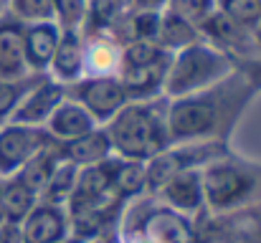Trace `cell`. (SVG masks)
<instances>
[{
	"instance_id": "obj_1",
	"label": "cell",
	"mask_w": 261,
	"mask_h": 243,
	"mask_svg": "<svg viewBox=\"0 0 261 243\" xmlns=\"http://www.w3.org/2000/svg\"><path fill=\"white\" fill-rule=\"evenodd\" d=\"M168 101H145V104H127L109 119L107 137L112 152L122 160L147 162L163 155L170 147L168 137Z\"/></svg>"
},
{
	"instance_id": "obj_2",
	"label": "cell",
	"mask_w": 261,
	"mask_h": 243,
	"mask_svg": "<svg viewBox=\"0 0 261 243\" xmlns=\"http://www.w3.org/2000/svg\"><path fill=\"white\" fill-rule=\"evenodd\" d=\"M233 74V61L228 53L218 51L216 46L198 41L193 46H185L175 51L165 74L163 91L170 99L200 94L213 84H221Z\"/></svg>"
},
{
	"instance_id": "obj_3",
	"label": "cell",
	"mask_w": 261,
	"mask_h": 243,
	"mask_svg": "<svg viewBox=\"0 0 261 243\" xmlns=\"http://www.w3.org/2000/svg\"><path fill=\"white\" fill-rule=\"evenodd\" d=\"M221 109L218 101L213 99V94H190V96H180L168 104V137L170 145L173 142H193V140H203L208 134L216 132Z\"/></svg>"
},
{
	"instance_id": "obj_4",
	"label": "cell",
	"mask_w": 261,
	"mask_h": 243,
	"mask_svg": "<svg viewBox=\"0 0 261 243\" xmlns=\"http://www.w3.org/2000/svg\"><path fill=\"white\" fill-rule=\"evenodd\" d=\"M203 182V203H208L213 210H228L244 198L251 195L256 187V180L244 172L241 167L231 162H213L200 172Z\"/></svg>"
},
{
	"instance_id": "obj_5",
	"label": "cell",
	"mask_w": 261,
	"mask_h": 243,
	"mask_svg": "<svg viewBox=\"0 0 261 243\" xmlns=\"http://www.w3.org/2000/svg\"><path fill=\"white\" fill-rule=\"evenodd\" d=\"M79 104L91 114L94 122H109L129 101L122 81L117 76H87L74 84Z\"/></svg>"
},
{
	"instance_id": "obj_6",
	"label": "cell",
	"mask_w": 261,
	"mask_h": 243,
	"mask_svg": "<svg viewBox=\"0 0 261 243\" xmlns=\"http://www.w3.org/2000/svg\"><path fill=\"white\" fill-rule=\"evenodd\" d=\"M51 145V137L41 127L8 124L0 129V175L18 172L33 155Z\"/></svg>"
},
{
	"instance_id": "obj_7",
	"label": "cell",
	"mask_w": 261,
	"mask_h": 243,
	"mask_svg": "<svg viewBox=\"0 0 261 243\" xmlns=\"http://www.w3.org/2000/svg\"><path fill=\"white\" fill-rule=\"evenodd\" d=\"M66 91L64 84L54 79H41L15 106L13 112V124H25V127H41L48 122V117L56 112V106L64 101Z\"/></svg>"
},
{
	"instance_id": "obj_8",
	"label": "cell",
	"mask_w": 261,
	"mask_h": 243,
	"mask_svg": "<svg viewBox=\"0 0 261 243\" xmlns=\"http://www.w3.org/2000/svg\"><path fill=\"white\" fill-rule=\"evenodd\" d=\"M142 243H195L190 221L173 208H155L140 223Z\"/></svg>"
},
{
	"instance_id": "obj_9",
	"label": "cell",
	"mask_w": 261,
	"mask_h": 243,
	"mask_svg": "<svg viewBox=\"0 0 261 243\" xmlns=\"http://www.w3.org/2000/svg\"><path fill=\"white\" fill-rule=\"evenodd\" d=\"M218 51H236V53H249V51H254L256 48V36H254V31L251 28H244V25H239V23H233V20H228L223 13H218V10H213L208 18H205V23L198 28Z\"/></svg>"
},
{
	"instance_id": "obj_10",
	"label": "cell",
	"mask_w": 261,
	"mask_h": 243,
	"mask_svg": "<svg viewBox=\"0 0 261 243\" xmlns=\"http://www.w3.org/2000/svg\"><path fill=\"white\" fill-rule=\"evenodd\" d=\"M23 243H61L69 233L66 213L59 205H38L20 223Z\"/></svg>"
},
{
	"instance_id": "obj_11",
	"label": "cell",
	"mask_w": 261,
	"mask_h": 243,
	"mask_svg": "<svg viewBox=\"0 0 261 243\" xmlns=\"http://www.w3.org/2000/svg\"><path fill=\"white\" fill-rule=\"evenodd\" d=\"M211 243H261V205L216 218Z\"/></svg>"
},
{
	"instance_id": "obj_12",
	"label": "cell",
	"mask_w": 261,
	"mask_h": 243,
	"mask_svg": "<svg viewBox=\"0 0 261 243\" xmlns=\"http://www.w3.org/2000/svg\"><path fill=\"white\" fill-rule=\"evenodd\" d=\"M25 23L13 15L0 18V79H20L25 74V48H23Z\"/></svg>"
},
{
	"instance_id": "obj_13",
	"label": "cell",
	"mask_w": 261,
	"mask_h": 243,
	"mask_svg": "<svg viewBox=\"0 0 261 243\" xmlns=\"http://www.w3.org/2000/svg\"><path fill=\"white\" fill-rule=\"evenodd\" d=\"M112 175H114V162H99V165H89L84 170H79L76 177V187L71 195V213L89 208L94 203L107 200V195L112 193Z\"/></svg>"
},
{
	"instance_id": "obj_14",
	"label": "cell",
	"mask_w": 261,
	"mask_h": 243,
	"mask_svg": "<svg viewBox=\"0 0 261 243\" xmlns=\"http://www.w3.org/2000/svg\"><path fill=\"white\" fill-rule=\"evenodd\" d=\"M170 59H173V53H165L163 59H158V61H152V64H147V66L119 69L117 79L122 81L127 96H129V99H155V94L163 91Z\"/></svg>"
},
{
	"instance_id": "obj_15",
	"label": "cell",
	"mask_w": 261,
	"mask_h": 243,
	"mask_svg": "<svg viewBox=\"0 0 261 243\" xmlns=\"http://www.w3.org/2000/svg\"><path fill=\"white\" fill-rule=\"evenodd\" d=\"M61 38V28L59 23H31L25 25L23 33V48H25V66L33 71H46L51 66L54 51L59 46Z\"/></svg>"
},
{
	"instance_id": "obj_16",
	"label": "cell",
	"mask_w": 261,
	"mask_h": 243,
	"mask_svg": "<svg viewBox=\"0 0 261 243\" xmlns=\"http://www.w3.org/2000/svg\"><path fill=\"white\" fill-rule=\"evenodd\" d=\"M48 69L59 84H76L84 79V38L79 31H61Z\"/></svg>"
},
{
	"instance_id": "obj_17",
	"label": "cell",
	"mask_w": 261,
	"mask_h": 243,
	"mask_svg": "<svg viewBox=\"0 0 261 243\" xmlns=\"http://www.w3.org/2000/svg\"><path fill=\"white\" fill-rule=\"evenodd\" d=\"M165 205L173 208L177 213H195L203 208V182H200V172L198 170H185L170 177L163 187H160Z\"/></svg>"
},
{
	"instance_id": "obj_18",
	"label": "cell",
	"mask_w": 261,
	"mask_h": 243,
	"mask_svg": "<svg viewBox=\"0 0 261 243\" xmlns=\"http://www.w3.org/2000/svg\"><path fill=\"white\" fill-rule=\"evenodd\" d=\"M46 124H48V134H54V140L61 142H71L96 129V122L79 101H61Z\"/></svg>"
},
{
	"instance_id": "obj_19",
	"label": "cell",
	"mask_w": 261,
	"mask_h": 243,
	"mask_svg": "<svg viewBox=\"0 0 261 243\" xmlns=\"http://www.w3.org/2000/svg\"><path fill=\"white\" fill-rule=\"evenodd\" d=\"M61 160L71 162L76 167H89V165H99L107 162L112 155V145L104 129H94L84 137H76L71 142H64L59 150Z\"/></svg>"
},
{
	"instance_id": "obj_20",
	"label": "cell",
	"mask_w": 261,
	"mask_h": 243,
	"mask_svg": "<svg viewBox=\"0 0 261 243\" xmlns=\"http://www.w3.org/2000/svg\"><path fill=\"white\" fill-rule=\"evenodd\" d=\"M122 61V46L112 36L96 33L91 43H84V74L89 76H117Z\"/></svg>"
},
{
	"instance_id": "obj_21",
	"label": "cell",
	"mask_w": 261,
	"mask_h": 243,
	"mask_svg": "<svg viewBox=\"0 0 261 243\" xmlns=\"http://www.w3.org/2000/svg\"><path fill=\"white\" fill-rule=\"evenodd\" d=\"M200 41V31L190 23H185L182 18H177L173 13L163 10V18H160V33H158V46L168 53L180 51L185 46H193Z\"/></svg>"
},
{
	"instance_id": "obj_22",
	"label": "cell",
	"mask_w": 261,
	"mask_h": 243,
	"mask_svg": "<svg viewBox=\"0 0 261 243\" xmlns=\"http://www.w3.org/2000/svg\"><path fill=\"white\" fill-rule=\"evenodd\" d=\"M59 162H61V155L54 152L51 145H48V147H43L38 155H33L31 160L25 162V165L18 170L15 177H18L25 187H31V190L38 195V193H43V187H46L48 177L54 175V170H56Z\"/></svg>"
},
{
	"instance_id": "obj_23",
	"label": "cell",
	"mask_w": 261,
	"mask_h": 243,
	"mask_svg": "<svg viewBox=\"0 0 261 243\" xmlns=\"http://www.w3.org/2000/svg\"><path fill=\"white\" fill-rule=\"evenodd\" d=\"M0 198H3V205H5V215L10 223H23L28 218V213L36 208V193L31 187H25L18 177L8 180L0 185Z\"/></svg>"
},
{
	"instance_id": "obj_24",
	"label": "cell",
	"mask_w": 261,
	"mask_h": 243,
	"mask_svg": "<svg viewBox=\"0 0 261 243\" xmlns=\"http://www.w3.org/2000/svg\"><path fill=\"white\" fill-rule=\"evenodd\" d=\"M147 187V165L145 162L119 160L114 162V175H112V190L119 198H135L145 193Z\"/></svg>"
},
{
	"instance_id": "obj_25",
	"label": "cell",
	"mask_w": 261,
	"mask_h": 243,
	"mask_svg": "<svg viewBox=\"0 0 261 243\" xmlns=\"http://www.w3.org/2000/svg\"><path fill=\"white\" fill-rule=\"evenodd\" d=\"M76 177H79V167L76 165H71V162H66V160L59 162L56 170H54V175L48 177L46 187H43L46 203L61 208L66 200H71L74 187H76Z\"/></svg>"
},
{
	"instance_id": "obj_26",
	"label": "cell",
	"mask_w": 261,
	"mask_h": 243,
	"mask_svg": "<svg viewBox=\"0 0 261 243\" xmlns=\"http://www.w3.org/2000/svg\"><path fill=\"white\" fill-rule=\"evenodd\" d=\"M216 10L244 28L254 31L261 25V8L256 0H216Z\"/></svg>"
},
{
	"instance_id": "obj_27",
	"label": "cell",
	"mask_w": 261,
	"mask_h": 243,
	"mask_svg": "<svg viewBox=\"0 0 261 243\" xmlns=\"http://www.w3.org/2000/svg\"><path fill=\"white\" fill-rule=\"evenodd\" d=\"M10 3V15L18 18L20 23H56V10L54 0H8Z\"/></svg>"
},
{
	"instance_id": "obj_28",
	"label": "cell",
	"mask_w": 261,
	"mask_h": 243,
	"mask_svg": "<svg viewBox=\"0 0 261 243\" xmlns=\"http://www.w3.org/2000/svg\"><path fill=\"white\" fill-rule=\"evenodd\" d=\"M165 10L182 18L185 23L200 28L205 23V18L216 10V0H168Z\"/></svg>"
},
{
	"instance_id": "obj_29",
	"label": "cell",
	"mask_w": 261,
	"mask_h": 243,
	"mask_svg": "<svg viewBox=\"0 0 261 243\" xmlns=\"http://www.w3.org/2000/svg\"><path fill=\"white\" fill-rule=\"evenodd\" d=\"M54 10L61 31H79L89 18V0H54Z\"/></svg>"
},
{
	"instance_id": "obj_30",
	"label": "cell",
	"mask_w": 261,
	"mask_h": 243,
	"mask_svg": "<svg viewBox=\"0 0 261 243\" xmlns=\"http://www.w3.org/2000/svg\"><path fill=\"white\" fill-rule=\"evenodd\" d=\"M127 0H89V18L94 23V33H104L114 25Z\"/></svg>"
},
{
	"instance_id": "obj_31",
	"label": "cell",
	"mask_w": 261,
	"mask_h": 243,
	"mask_svg": "<svg viewBox=\"0 0 261 243\" xmlns=\"http://www.w3.org/2000/svg\"><path fill=\"white\" fill-rule=\"evenodd\" d=\"M41 81V79H38ZM36 81V84H38ZM33 84V86H36ZM31 81H23V79H0V119L13 114L15 106L20 104V99L33 89Z\"/></svg>"
},
{
	"instance_id": "obj_32",
	"label": "cell",
	"mask_w": 261,
	"mask_h": 243,
	"mask_svg": "<svg viewBox=\"0 0 261 243\" xmlns=\"http://www.w3.org/2000/svg\"><path fill=\"white\" fill-rule=\"evenodd\" d=\"M0 243H23V233H20V223H3L0 226Z\"/></svg>"
},
{
	"instance_id": "obj_33",
	"label": "cell",
	"mask_w": 261,
	"mask_h": 243,
	"mask_svg": "<svg viewBox=\"0 0 261 243\" xmlns=\"http://www.w3.org/2000/svg\"><path fill=\"white\" fill-rule=\"evenodd\" d=\"M137 10H163L168 0H132Z\"/></svg>"
},
{
	"instance_id": "obj_34",
	"label": "cell",
	"mask_w": 261,
	"mask_h": 243,
	"mask_svg": "<svg viewBox=\"0 0 261 243\" xmlns=\"http://www.w3.org/2000/svg\"><path fill=\"white\" fill-rule=\"evenodd\" d=\"M8 223V215H5V205H3V198H0V226Z\"/></svg>"
},
{
	"instance_id": "obj_35",
	"label": "cell",
	"mask_w": 261,
	"mask_h": 243,
	"mask_svg": "<svg viewBox=\"0 0 261 243\" xmlns=\"http://www.w3.org/2000/svg\"><path fill=\"white\" fill-rule=\"evenodd\" d=\"M0 10H3V0H0Z\"/></svg>"
}]
</instances>
